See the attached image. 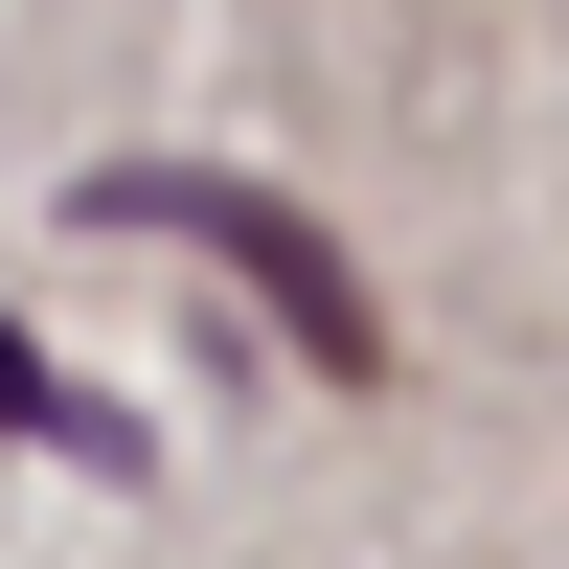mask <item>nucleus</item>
Listing matches in <instances>:
<instances>
[{
	"mask_svg": "<svg viewBox=\"0 0 569 569\" xmlns=\"http://www.w3.org/2000/svg\"><path fill=\"white\" fill-rule=\"evenodd\" d=\"M91 228H182V251H228V273H251V297H273V319L319 342V365H388V319H365V273L319 251V228L273 206V182H182V160H114V182H91Z\"/></svg>",
	"mask_w": 569,
	"mask_h": 569,
	"instance_id": "f257e3e1",
	"label": "nucleus"
}]
</instances>
